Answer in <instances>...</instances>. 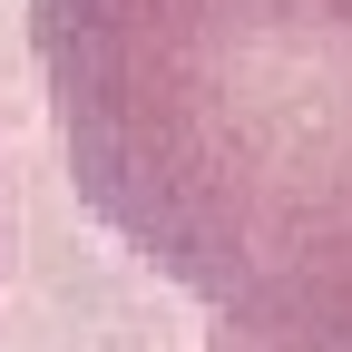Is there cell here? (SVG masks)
I'll list each match as a JSON object with an SVG mask.
<instances>
[{"label": "cell", "instance_id": "obj_2", "mask_svg": "<svg viewBox=\"0 0 352 352\" xmlns=\"http://www.w3.org/2000/svg\"><path fill=\"white\" fill-rule=\"evenodd\" d=\"M206 352H254V342H235V333H215V342H206Z\"/></svg>", "mask_w": 352, "mask_h": 352}, {"label": "cell", "instance_id": "obj_1", "mask_svg": "<svg viewBox=\"0 0 352 352\" xmlns=\"http://www.w3.org/2000/svg\"><path fill=\"white\" fill-rule=\"evenodd\" d=\"M88 215L254 352H352V0H30Z\"/></svg>", "mask_w": 352, "mask_h": 352}]
</instances>
